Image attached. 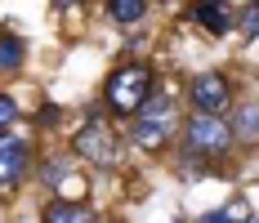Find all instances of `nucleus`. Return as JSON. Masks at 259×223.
<instances>
[{
	"mask_svg": "<svg viewBox=\"0 0 259 223\" xmlns=\"http://www.w3.org/2000/svg\"><path fill=\"white\" fill-rule=\"evenodd\" d=\"M148 94H152V72L143 63H125V67H116L112 80H107V103L121 116H134L148 103Z\"/></svg>",
	"mask_w": 259,
	"mask_h": 223,
	"instance_id": "nucleus-1",
	"label": "nucleus"
},
{
	"mask_svg": "<svg viewBox=\"0 0 259 223\" xmlns=\"http://www.w3.org/2000/svg\"><path fill=\"white\" fill-rule=\"evenodd\" d=\"M170 129H175V99H165V94H152L134 112V125H130L139 148H161L170 139Z\"/></svg>",
	"mask_w": 259,
	"mask_h": 223,
	"instance_id": "nucleus-2",
	"label": "nucleus"
},
{
	"mask_svg": "<svg viewBox=\"0 0 259 223\" xmlns=\"http://www.w3.org/2000/svg\"><path fill=\"white\" fill-rule=\"evenodd\" d=\"M183 139H188V152H197V156H219L233 148V121L192 112V121L183 125Z\"/></svg>",
	"mask_w": 259,
	"mask_h": 223,
	"instance_id": "nucleus-3",
	"label": "nucleus"
},
{
	"mask_svg": "<svg viewBox=\"0 0 259 223\" xmlns=\"http://www.w3.org/2000/svg\"><path fill=\"white\" fill-rule=\"evenodd\" d=\"M72 148L85 156V161H94V165H116L121 161V139L112 134V125L107 121H85L76 129V139H72Z\"/></svg>",
	"mask_w": 259,
	"mask_h": 223,
	"instance_id": "nucleus-4",
	"label": "nucleus"
},
{
	"mask_svg": "<svg viewBox=\"0 0 259 223\" xmlns=\"http://www.w3.org/2000/svg\"><path fill=\"white\" fill-rule=\"evenodd\" d=\"M188 99H192L197 112H206V116H224V107H228V80L219 72H197L192 85H188Z\"/></svg>",
	"mask_w": 259,
	"mask_h": 223,
	"instance_id": "nucleus-5",
	"label": "nucleus"
},
{
	"mask_svg": "<svg viewBox=\"0 0 259 223\" xmlns=\"http://www.w3.org/2000/svg\"><path fill=\"white\" fill-rule=\"evenodd\" d=\"M23 174H27V143L0 134V188H14Z\"/></svg>",
	"mask_w": 259,
	"mask_h": 223,
	"instance_id": "nucleus-6",
	"label": "nucleus"
},
{
	"mask_svg": "<svg viewBox=\"0 0 259 223\" xmlns=\"http://www.w3.org/2000/svg\"><path fill=\"white\" fill-rule=\"evenodd\" d=\"M40 219L45 223H94V210L80 205V201H50L40 210Z\"/></svg>",
	"mask_w": 259,
	"mask_h": 223,
	"instance_id": "nucleus-7",
	"label": "nucleus"
},
{
	"mask_svg": "<svg viewBox=\"0 0 259 223\" xmlns=\"http://www.w3.org/2000/svg\"><path fill=\"white\" fill-rule=\"evenodd\" d=\"M192 18L206 27V31H214V36H224V31L237 23L233 9H228V5H219V0H210V5H197V9H192Z\"/></svg>",
	"mask_w": 259,
	"mask_h": 223,
	"instance_id": "nucleus-8",
	"label": "nucleus"
},
{
	"mask_svg": "<svg viewBox=\"0 0 259 223\" xmlns=\"http://www.w3.org/2000/svg\"><path fill=\"white\" fill-rule=\"evenodd\" d=\"M45 183H50L54 192H63V201L72 197V192H85V179H76L67 161H50L45 165Z\"/></svg>",
	"mask_w": 259,
	"mask_h": 223,
	"instance_id": "nucleus-9",
	"label": "nucleus"
},
{
	"mask_svg": "<svg viewBox=\"0 0 259 223\" xmlns=\"http://www.w3.org/2000/svg\"><path fill=\"white\" fill-rule=\"evenodd\" d=\"M233 139H241V143L259 139V103H241L233 112Z\"/></svg>",
	"mask_w": 259,
	"mask_h": 223,
	"instance_id": "nucleus-10",
	"label": "nucleus"
},
{
	"mask_svg": "<svg viewBox=\"0 0 259 223\" xmlns=\"http://www.w3.org/2000/svg\"><path fill=\"white\" fill-rule=\"evenodd\" d=\"M107 14H112L116 23H139V18L148 14V5H143V0H112Z\"/></svg>",
	"mask_w": 259,
	"mask_h": 223,
	"instance_id": "nucleus-11",
	"label": "nucleus"
},
{
	"mask_svg": "<svg viewBox=\"0 0 259 223\" xmlns=\"http://www.w3.org/2000/svg\"><path fill=\"white\" fill-rule=\"evenodd\" d=\"M0 67H9V72H14V67H23V40H18V36H9V31L0 36Z\"/></svg>",
	"mask_w": 259,
	"mask_h": 223,
	"instance_id": "nucleus-12",
	"label": "nucleus"
},
{
	"mask_svg": "<svg viewBox=\"0 0 259 223\" xmlns=\"http://www.w3.org/2000/svg\"><path fill=\"white\" fill-rule=\"evenodd\" d=\"M237 31H241V36H259V5H246V9L237 14Z\"/></svg>",
	"mask_w": 259,
	"mask_h": 223,
	"instance_id": "nucleus-13",
	"label": "nucleus"
},
{
	"mask_svg": "<svg viewBox=\"0 0 259 223\" xmlns=\"http://www.w3.org/2000/svg\"><path fill=\"white\" fill-rule=\"evenodd\" d=\"M14 125H18V103H14V99H5V94H0V134H9Z\"/></svg>",
	"mask_w": 259,
	"mask_h": 223,
	"instance_id": "nucleus-14",
	"label": "nucleus"
},
{
	"mask_svg": "<svg viewBox=\"0 0 259 223\" xmlns=\"http://www.w3.org/2000/svg\"><path fill=\"white\" fill-rule=\"evenodd\" d=\"M224 214H228V223H250V205L237 197V201H228V210H224Z\"/></svg>",
	"mask_w": 259,
	"mask_h": 223,
	"instance_id": "nucleus-15",
	"label": "nucleus"
}]
</instances>
